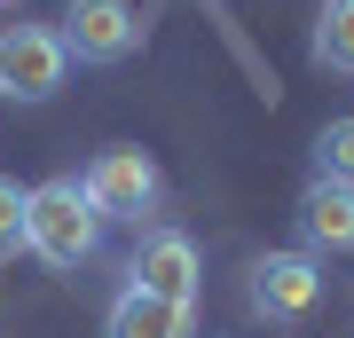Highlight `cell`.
I'll return each mask as SVG.
<instances>
[{
    "mask_svg": "<svg viewBox=\"0 0 354 338\" xmlns=\"http://www.w3.org/2000/svg\"><path fill=\"white\" fill-rule=\"evenodd\" d=\"M95 244H102V213L87 205L79 173H55V181H39L24 197V252H39L48 267L71 276V267L95 260Z\"/></svg>",
    "mask_w": 354,
    "mask_h": 338,
    "instance_id": "obj_1",
    "label": "cell"
},
{
    "mask_svg": "<svg viewBox=\"0 0 354 338\" xmlns=\"http://www.w3.org/2000/svg\"><path fill=\"white\" fill-rule=\"evenodd\" d=\"M71 79V48L55 24H8L0 32V102H55Z\"/></svg>",
    "mask_w": 354,
    "mask_h": 338,
    "instance_id": "obj_2",
    "label": "cell"
},
{
    "mask_svg": "<svg viewBox=\"0 0 354 338\" xmlns=\"http://www.w3.org/2000/svg\"><path fill=\"white\" fill-rule=\"evenodd\" d=\"M79 189H87V205L102 220H150L158 213V197H165V181H158V165L142 158V150H102L87 173H79Z\"/></svg>",
    "mask_w": 354,
    "mask_h": 338,
    "instance_id": "obj_3",
    "label": "cell"
},
{
    "mask_svg": "<svg viewBox=\"0 0 354 338\" xmlns=\"http://www.w3.org/2000/svg\"><path fill=\"white\" fill-rule=\"evenodd\" d=\"M55 32H64L71 63H127L142 48V8L134 0H71Z\"/></svg>",
    "mask_w": 354,
    "mask_h": 338,
    "instance_id": "obj_4",
    "label": "cell"
},
{
    "mask_svg": "<svg viewBox=\"0 0 354 338\" xmlns=\"http://www.w3.org/2000/svg\"><path fill=\"white\" fill-rule=\"evenodd\" d=\"M315 299H323L315 252H268L252 267V314H268V323H299V314H315Z\"/></svg>",
    "mask_w": 354,
    "mask_h": 338,
    "instance_id": "obj_5",
    "label": "cell"
},
{
    "mask_svg": "<svg viewBox=\"0 0 354 338\" xmlns=\"http://www.w3.org/2000/svg\"><path fill=\"white\" fill-rule=\"evenodd\" d=\"M134 291H150V299H174V307H197V244L181 236V228H150L134 252Z\"/></svg>",
    "mask_w": 354,
    "mask_h": 338,
    "instance_id": "obj_6",
    "label": "cell"
},
{
    "mask_svg": "<svg viewBox=\"0 0 354 338\" xmlns=\"http://www.w3.org/2000/svg\"><path fill=\"white\" fill-rule=\"evenodd\" d=\"M299 236L307 252H354V189L346 181H307L299 189Z\"/></svg>",
    "mask_w": 354,
    "mask_h": 338,
    "instance_id": "obj_7",
    "label": "cell"
},
{
    "mask_svg": "<svg viewBox=\"0 0 354 338\" xmlns=\"http://www.w3.org/2000/svg\"><path fill=\"white\" fill-rule=\"evenodd\" d=\"M111 338H197V307H174V299H150V291H118L111 299Z\"/></svg>",
    "mask_w": 354,
    "mask_h": 338,
    "instance_id": "obj_8",
    "label": "cell"
},
{
    "mask_svg": "<svg viewBox=\"0 0 354 338\" xmlns=\"http://www.w3.org/2000/svg\"><path fill=\"white\" fill-rule=\"evenodd\" d=\"M315 63L339 71V79H354V0H323V16H315Z\"/></svg>",
    "mask_w": 354,
    "mask_h": 338,
    "instance_id": "obj_9",
    "label": "cell"
},
{
    "mask_svg": "<svg viewBox=\"0 0 354 338\" xmlns=\"http://www.w3.org/2000/svg\"><path fill=\"white\" fill-rule=\"evenodd\" d=\"M315 181H346L354 189V118H330L315 134Z\"/></svg>",
    "mask_w": 354,
    "mask_h": 338,
    "instance_id": "obj_10",
    "label": "cell"
},
{
    "mask_svg": "<svg viewBox=\"0 0 354 338\" xmlns=\"http://www.w3.org/2000/svg\"><path fill=\"white\" fill-rule=\"evenodd\" d=\"M24 197H32L24 181H16V173H0V252H16V244H24Z\"/></svg>",
    "mask_w": 354,
    "mask_h": 338,
    "instance_id": "obj_11",
    "label": "cell"
},
{
    "mask_svg": "<svg viewBox=\"0 0 354 338\" xmlns=\"http://www.w3.org/2000/svg\"><path fill=\"white\" fill-rule=\"evenodd\" d=\"M0 8H8V0H0Z\"/></svg>",
    "mask_w": 354,
    "mask_h": 338,
    "instance_id": "obj_12",
    "label": "cell"
}]
</instances>
